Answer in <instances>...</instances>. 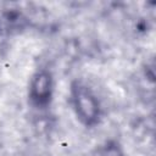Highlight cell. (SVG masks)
I'll list each match as a JSON object with an SVG mask.
<instances>
[{
    "label": "cell",
    "instance_id": "obj_1",
    "mask_svg": "<svg viewBox=\"0 0 156 156\" xmlns=\"http://www.w3.org/2000/svg\"><path fill=\"white\" fill-rule=\"evenodd\" d=\"M69 105L80 124L93 128L101 122L102 107L95 91L82 80H73L69 85Z\"/></svg>",
    "mask_w": 156,
    "mask_h": 156
},
{
    "label": "cell",
    "instance_id": "obj_2",
    "mask_svg": "<svg viewBox=\"0 0 156 156\" xmlns=\"http://www.w3.org/2000/svg\"><path fill=\"white\" fill-rule=\"evenodd\" d=\"M55 79L49 68L40 67L33 72L28 82L29 104L39 110L49 107L54 100Z\"/></svg>",
    "mask_w": 156,
    "mask_h": 156
},
{
    "label": "cell",
    "instance_id": "obj_3",
    "mask_svg": "<svg viewBox=\"0 0 156 156\" xmlns=\"http://www.w3.org/2000/svg\"><path fill=\"white\" fill-rule=\"evenodd\" d=\"M24 27V17L21 12L10 11L0 16V33H12L17 32L20 28Z\"/></svg>",
    "mask_w": 156,
    "mask_h": 156
},
{
    "label": "cell",
    "instance_id": "obj_4",
    "mask_svg": "<svg viewBox=\"0 0 156 156\" xmlns=\"http://www.w3.org/2000/svg\"><path fill=\"white\" fill-rule=\"evenodd\" d=\"M96 156H126L122 144L116 139H108L100 145Z\"/></svg>",
    "mask_w": 156,
    "mask_h": 156
}]
</instances>
